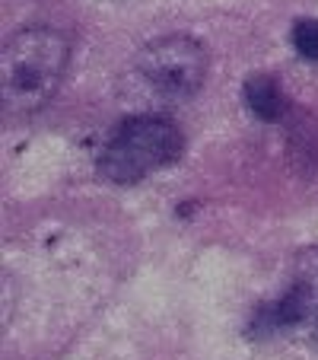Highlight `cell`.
Masks as SVG:
<instances>
[{"label": "cell", "mask_w": 318, "mask_h": 360, "mask_svg": "<svg viewBox=\"0 0 318 360\" xmlns=\"http://www.w3.org/2000/svg\"><path fill=\"white\" fill-rule=\"evenodd\" d=\"M67 68V41L51 29H26L4 45L0 89L7 109H35L58 89Z\"/></svg>", "instance_id": "obj_1"}, {"label": "cell", "mask_w": 318, "mask_h": 360, "mask_svg": "<svg viewBox=\"0 0 318 360\" xmlns=\"http://www.w3.org/2000/svg\"><path fill=\"white\" fill-rule=\"evenodd\" d=\"M178 153H182V134L169 118L137 115L118 124L109 143L102 147L99 172L118 185L140 182L150 172L169 166Z\"/></svg>", "instance_id": "obj_2"}, {"label": "cell", "mask_w": 318, "mask_h": 360, "mask_svg": "<svg viewBox=\"0 0 318 360\" xmlns=\"http://www.w3.org/2000/svg\"><path fill=\"white\" fill-rule=\"evenodd\" d=\"M140 74L156 93L188 96L204 83L207 51L188 35H169L140 51Z\"/></svg>", "instance_id": "obj_3"}, {"label": "cell", "mask_w": 318, "mask_h": 360, "mask_svg": "<svg viewBox=\"0 0 318 360\" xmlns=\"http://www.w3.org/2000/svg\"><path fill=\"white\" fill-rule=\"evenodd\" d=\"M245 105H249L261 122H277V118H284L286 109H290L284 89H280V83L274 80L271 74H255L245 83Z\"/></svg>", "instance_id": "obj_4"}, {"label": "cell", "mask_w": 318, "mask_h": 360, "mask_svg": "<svg viewBox=\"0 0 318 360\" xmlns=\"http://www.w3.org/2000/svg\"><path fill=\"white\" fill-rule=\"evenodd\" d=\"M293 45L303 58L318 61V20H303L293 29Z\"/></svg>", "instance_id": "obj_5"}, {"label": "cell", "mask_w": 318, "mask_h": 360, "mask_svg": "<svg viewBox=\"0 0 318 360\" xmlns=\"http://www.w3.org/2000/svg\"><path fill=\"white\" fill-rule=\"evenodd\" d=\"M312 319H315V345H318V300H315V309H312Z\"/></svg>", "instance_id": "obj_6"}]
</instances>
